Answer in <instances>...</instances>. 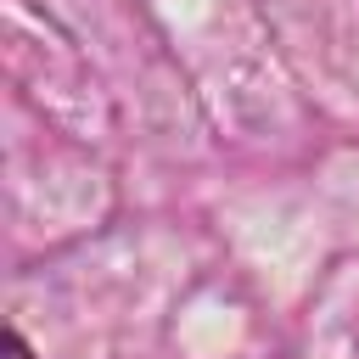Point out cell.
Returning a JSON list of instances; mask_svg holds the SVG:
<instances>
[{
  "label": "cell",
  "mask_w": 359,
  "mask_h": 359,
  "mask_svg": "<svg viewBox=\"0 0 359 359\" xmlns=\"http://www.w3.org/2000/svg\"><path fill=\"white\" fill-rule=\"evenodd\" d=\"M0 359H34V353H28V342H22L17 331H6V337H0Z\"/></svg>",
  "instance_id": "obj_1"
}]
</instances>
